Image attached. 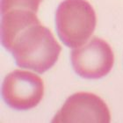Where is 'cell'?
<instances>
[{
    "instance_id": "obj_1",
    "label": "cell",
    "mask_w": 123,
    "mask_h": 123,
    "mask_svg": "<svg viewBox=\"0 0 123 123\" xmlns=\"http://www.w3.org/2000/svg\"><path fill=\"white\" fill-rule=\"evenodd\" d=\"M35 13L14 9L2 14L1 42L18 67L42 74L57 62L62 47Z\"/></svg>"
},
{
    "instance_id": "obj_2",
    "label": "cell",
    "mask_w": 123,
    "mask_h": 123,
    "mask_svg": "<svg viewBox=\"0 0 123 123\" xmlns=\"http://www.w3.org/2000/svg\"><path fill=\"white\" fill-rule=\"evenodd\" d=\"M55 25L60 40L76 49L86 43L94 33L97 16L86 0H64L57 8Z\"/></svg>"
},
{
    "instance_id": "obj_3",
    "label": "cell",
    "mask_w": 123,
    "mask_h": 123,
    "mask_svg": "<svg viewBox=\"0 0 123 123\" xmlns=\"http://www.w3.org/2000/svg\"><path fill=\"white\" fill-rule=\"evenodd\" d=\"M44 82L35 73L15 69L5 77L2 96L5 103L16 110H29L41 103L44 97Z\"/></svg>"
},
{
    "instance_id": "obj_4",
    "label": "cell",
    "mask_w": 123,
    "mask_h": 123,
    "mask_svg": "<svg viewBox=\"0 0 123 123\" xmlns=\"http://www.w3.org/2000/svg\"><path fill=\"white\" fill-rule=\"evenodd\" d=\"M71 63L78 76L98 79L111 71L114 64V54L105 41L94 36L83 46L71 52Z\"/></svg>"
},
{
    "instance_id": "obj_5",
    "label": "cell",
    "mask_w": 123,
    "mask_h": 123,
    "mask_svg": "<svg viewBox=\"0 0 123 123\" xmlns=\"http://www.w3.org/2000/svg\"><path fill=\"white\" fill-rule=\"evenodd\" d=\"M110 121V110L101 98L91 92H77L67 98L52 122L108 123Z\"/></svg>"
},
{
    "instance_id": "obj_6",
    "label": "cell",
    "mask_w": 123,
    "mask_h": 123,
    "mask_svg": "<svg viewBox=\"0 0 123 123\" xmlns=\"http://www.w3.org/2000/svg\"><path fill=\"white\" fill-rule=\"evenodd\" d=\"M42 0H1V13L14 9H23L37 12Z\"/></svg>"
}]
</instances>
